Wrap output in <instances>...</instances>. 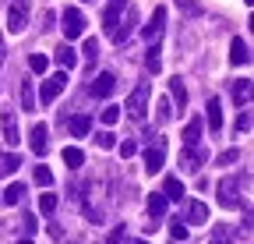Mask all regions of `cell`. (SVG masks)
<instances>
[{
    "instance_id": "obj_1",
    "label": "cell",
    "mask_w": 254,
    "mask_h": 244,
    "mask_svg": "<svg viewBox=\"0 0 254 244\" xmlns=\"http://www.w3.org/2000/svg\"><path fill=\"white\" fill-rule=\"evenodd\" d=\"M127 117H131V120H145V110H148V81H141L138 88H134V92L131 96H127Z\"/></svg>"
},
{
    "instance_id": "obj_2",
    "label": "cell",
    "mask_w": 254,
    "mask_h": 244,
    "mask_svg": "<svg viewBox=\"0 0 254 244\" xmlns=\"http://www.w3.org/2000/svg\"><path fill=\"white\" fill-rule=\"evenodd\" d=\"M60 28H64V39H78L81 32H85V14L78 11V7H67V11H64L60 14Z\"/></svg>"
},
{
    "instance_id": "obj_3",
    "label": "cell",
    "mask_w": 254,
    "mask_h": 244,
    "mask_svg": "<svg viewBox=\"0 0 254 244\" xmlns=\"http://www.w3.org/2000/svg\"><path fill=\"white\" fill-rule=\"evenodd\" d=\"M64 88H67V71H57V75H50L46 81H43V88H39V103L43 106H50Z\"/></svg>"
},
{
    "instance_id": "obj_4",
    "label": "cell",
    "mask_w": 254,
    "mask_h": 244,
    "mask_svg": "<svg viewBox=\"0 0 254 244\" xmlns=\"http://www.w3.org/2000/svg\"><path fill=\"white\" fill-rule=\"evenodd\" d=\"M28 7H32V0H11V11H7V28L18 36L25 32V25H28Z\"/></svg>"
},
{
    "instance_id": "obj_5",
    "label": "cell",
    "mask_w": 254,
    "mask_h": 244,
    "mask_svg": "<svg viewBox=\"0 0 254 244\" xmlns=\"http://www.w3.org/2000/svg\"><path fill=\"white\" fill-rule=\"evenodd\" d=\"M240 191H237V177H222L219 180V205L222 209H237Z\"/></svg>"
},
{
    "instance_id": "obj_6",
    "label": "cell",
    "mask_w": 254,
    "mask_h": 244,
    "mask_svg": "<svg viewBox=\"0 0 254 244\" xmlns=\"http://www.w3.org/2000/svg\"><path fill=\"white\" fill-rule=\"evenodd\" d=\"M134 25H138V7H127V21H124V25H117V28H113V32H110V39H113V43H120V46H124V43H127V39H131V32H134Z\"/></svg>"
},
{
    "instance_id": "obj_7",
    "label": "cell",
    "mask_w": 254,
    "mask_h": 244,
    "mask_svg": "<svg viewBox=\"0 0 254 244\" xmlns=\"http://www.w3.org/2000/svg\"><path fill=\"white\" fill-rule=\"evenodd\" d=\"M88 92H92L95 99H106V96H113V92H117V78H113L110 71H103L99 78H95V81L88 85Z\"/></svg>"
},
{
    "instance_id": "obj_8",
    "label": "cell",
    "mask_w": 254,
    "mask_h": 244,
    "mask_svg": "<svg viewBox=\"0 0 254 244\" xmlns=\"http://www.w3.org/2000/svg\"><path fill=\"white\" fill-rule=\"evenodd\" d=\"M163 25H166V7H155V11H152V21L141 28L145 39H148V43H159V36H163Z\"/></svg>"
},
{
    "instance_id": "obj_9",
    "label": "cell",
    "mask_w": 254,
    "mask_h": 244,
    "mask_svg": "<svg viewBox=\"0 0 254 244\" xmlns=\"http://www.w3.org/2000/svg\"><path fill=\"white\" fill-rule=\"evenodd\" d=\"M28 142H32V152L43 156V152L50 149V128H46V124H36V128L28 131Z\"/></svg>"
},
{
    "instance_id": "obj_10",
    "label": "cell",
    "mask_w": 254,
    "mask_h": 244,
    "mask_svg": "<svg viewBox=\"0 0 254 244\" xmlns=\"http://www.w3.org/2000/svg\"><path fill=\"white\" fill-rule=\"evenodd\" d=\"M208 156L205 152H198V145H184V156H180V170H201Z\"/></svg>"
},
{
    "instance_id": "obj_11",
    "label": "cell",
    "mask_w": 254,
    "mask_h": 244,
    "mask_svg": "<svg viewBox=\"0 0 254 244\" xmlns=\"http://www.w3.org/2000/svg\"><path fill=\"white\" fill-rule=\"evenodd\" d=\"M53 60H57V64H60L64 71H71V68H78V53H74V46H71V43H64V46H57Z\"/></svg>"
},
{
    "instance_id": "obj_12",
    "label": "cell",
    "mask_w": 254,
    "mask_h": 244,
    "mask_svg": "<svg viewBox=\"0 0 254 244\" xmlns=\"http://www.w3.org/2000/svg\"><path fill=\"white\" fill-rule=\"evenodd\" d=\"M145 170H148V173H155V170H163V138L155 142V149H152V145L145 149Z\"/></svg>"
},
{
    "instance_id": "obj_13",
    "label": "cell",
    "mask_w": 254,
    "mask_h": 244,
    "mask_svg": "<svg viewBox=\"0 0 254 244\" xmlns=\"http://www.w3.org/2000/svg\"><path fill=\"white\" fill-rule=\"evenodd\" d=\"M0 128H4V142L14 149L21 138H18V120H14V113H4V117H0Z\"/></svg>"
},
{
    "instance_id": "obj_14",
    "label": "cell",
    "mask_w": 254,
    "mask_h": 244,
    "mask_svg": "<svg viewBox=\"0 0 254 244\" xmlns=\"http://www.w3.org/2000/svg\"><path fill=\"white\" fill-rule=\"evenodd\" d=\"M163 195H166V202H180V198L187 195L184 180H180V177H166V184H163Z\"/></svg>"
},
{
    "instance_id": "obj_15",
    "label": "cell",
    "mask_w": 254,
    "mask_h": 244,
    "mask_svg": "<svg viewBox=\"0 0 254 244\" xmlns=\"http://www.w3.org/2000/svg\"><path fill=\"white\" fill-rule=\"evenodd\" d=\"M163 212H166V195L152 191L148 195V220H163Z\"/></svg>"
},
{
    "instance_id": "obj_16",
    "label": "cell",
    "mask_w": 254,
    "mask_h": 244,
    "mask_svg": "<svg viewBox=\"0 0 254 244\" xmlns=\"http://www.w3.org/2000/svg\"><path fill=\"white\" fill-rule=\"evenodd\" d=\"M120 4H124V0H113V4L103 11V28H106V32H113V28L120 25Z\"/></svg>"
},
{
    "instance_id": "obj_17",
    "label": "cell",
    "mask_w": 254,
    "mask_h": 244,
    "mask_svg": "<svg viewBox=\"0 0 254 244\" xmlns=\"http://www.w3.org/2000/svg\"><path fill=\"white\" fill-rule=\"evenodd\" d=\"M230 60H233V64H251V50H247L244 39H233L230 43Z\"/></svg>"
},
{
    "instance_id": "obj_18",
    "label": "cell",
    "mask_w": 254,
    "mask_h": 244,
    "mask_svg": "<svg viewBox=\"0 0 254 244\" xmlns=\"http://www.w3.org/2000/svg\"><path fill=\"white\" fill-rule=\"evenodd\" d=\"M67 128H71L74 138H85L88 128H92V117H88V113H78V117H71V124H67Z\"/></svg>"
},
{
    "instance_id": "obj_19",
    "label": "cell",
    "mask_w": 254,
    "mask_h": 244,
    "mask_svg": "<svg viewBox=\"0 0 254 244\" xmlns=\"http://www.w3.org/2000/svg\"><path fill=\"white\" fill-rule=\"evenodd\" d=\"M205 110H208V128H212V131H219V128H222V103L212 96Z\"/></svg>"
},
{
    "instance_id": "obj_20",
    "label": "cell",
    "mask_w": 254,
    "mask_h": 244,
    "mask_svg": "<svg viewBox=\"0 0 254 244\" xmlns=\"http://www.w3.org/2000/svg\"><path fill=\"white\" fill-rule=\"evenodd\" d=\"M81 163H85V152L81 149H74V145L64 149V166H67V170H78Z\"/></svg>"
},
{
    "instance_id": "obj_21",
    "label": "cell",
    "mask_w": 254,
    "mask_h": 244,
    "mask_svg": "<svg viewBox=\"0 0 254 244\" xmlns=\"http://www.w3.org/2000/svg\"><path fill=\"white\" fill-rule=\"evenodd\" d=\"M187 220H190V223H208V205H205V202H190Z\"/></svg>"
},
{
    "instance_id": "obj_22",
    "label": "cell",
    "mask_w": 254,
    "mask_h": 244,
    "mask_svg": "<svg viewBox=\"0 0 254 244\" xmlns=\"http://www.w3.org/2000/svg\"><path fill=\"white\" fill-rule=\"evenodd\" d=\"M170 96H173V103H177L180 110L187 106V88H184V81H180V78H173V81H170Z\"/></svg>"
},
{
    "instance_id": "obj_23",
    "label": "cell",
    "mask_w": 254,
    "mask_h": 244,
    "mask_svg": "<svg viewBox=\"0 0 254 244\" xmlns=\"http://www.w3.org/2000/svg\"><path fill=\"white\" fill-rule=\"evenodd\" d=\"M21 110H36V88H32V81H21Z\"/></svg>"
},
{
    "instance_id": "obj_24",
    "label": "cell",
    "mask_w": 254,
    "mask_h": 244,
    "mask_svg": "<svg viewBox=\"0 0 254 244\" xmlns=\"http://www.w3.org/2000/svg\"><path fill=\"white\" fill-rule=\"evenodd\" d=\"M201 142V120H190L184 128V145H198Z\"/></svg>"
},
{
    "instance_id": "obj_25",
    "label": "cell",
    "mask_w": 254,
    "mask_h": 244,
    "mask_svg": "<svg viewBox=\"0 0 254 244\" xmlns=\"http://www.w3.org/2000/svg\"><path fill=\"white\" fill-rule=\"evenodd\" d=\"M0 198H4L7 205H18V202L25 198V184H18V180H14V184H7V191L0 195Z\"/></svg>"
},
{
    "instance_id": "obj_26",
    "label": "cell",
    "mask_w": 254,
    "mask_h": 244,
    "mask_svg": "<svg viewBox=\"0 0 254 244\" xmlns=\"http://www.w3.org/2000/svg\"><path fill=\"white\" fill-rule=\"evenodd\" d=\"M233 99H237V103H247V99H251V78L233 81Z\"/></svg>"
},
{
    "instance_id": "obj_27",
    "label": "cell",
    "mask_w": 254,
    "mask_h": 244,
    "mask_svg": "<svg viewBox=\"0 0 254 244\" xmlns=\"http://www.w3.org/2000/svg\"><path fill=\"white\" fill-rule=\"evenodd\" d=\"M18 166H21V160L14 156V152H11V156H0V177H11Z\"/></svg>"
},
{
    "instance_id": "obj_28",
    "label": "cell",
    "mask_w": 254,
    "mask_h": 244,
    "mask_svg": "<svg viewBox=\"0 0 254 244\" xmlns=\"http://www.w3.org/2000/svg\"><path fill=\"white\" fill-rule=\"evenodd\" d=\"M145 64H148V71H152V75L163 71V60H159V43H152V50H148V57H145Z\"/></svg>"
},
{
    "instance_id": "obj_29",
    "label": "cell",
    "mask_w": 254,
    "mask_h": 244,
    "mask_svg": "<svg viewBox=\"0 0 254 244\" xmlns=\"http://www.w3.org/2000/svg\"><path fill=\"white\" fill-rule=\"evenodd\" d=\"M177 7H180V11H184V14H190V18H198V14H201V11H205V7H201V4H198V0H177Z\"/></svg>"
},
{
    "instance_id": "obj_30",
    "label": "cell",
    "mask_w": 254,
    "mask_h": 244,
    "mask_svg": "<svg viewBox=\"0 0 254 244\" xmlns=\"http://www.w3.org/2000/svg\"><path fill=\"white\" fill-rule=\"evenodd\" d=\"M39 212L43 216H53L57 212V195H39Z\"/></svg>"
},
{
    "instance_id": "obj_31",
    "label": "cell",
    "mask_w": 254,
    "mask_h": 244,
    "mask_svg": "<svg viewBox=\"0 0 254 244\" xmlns=\"http://www.w3.org/2000/svg\"><path fill=\"white\" fill-rule=\"evenodd\" d=\"M36 184H39V188H50V184H53V173H50V166H43V163L36 166Z\"/></svg>"
},
{
    "instance_id": "obj_32",
    "label": "cell",
    "mask_w": 254,
    "mask_h": 244,
    "mask_svg": "<svg viewBox=\"0 0 254 244\" xmlns=\"http://www.w3.org/2000/svg\"><path fill=\"white\" fill-rule=\"evenodd\" d=\"M28 68H32V71H36V75H43V71L50 68V60H46L43 53H32V57H28Z\"/></svg>"
},
{
    "instance_id": "obj_33",
    "label": "cell",
    "mask_w": 254,
    "mask_h": 244,
    "mask_svg": "<svg viewBox=\"0 0 254 244\" xmlns=\"http://www.w3.org/2000/svg\"><path fill=\"white\" fill-rule=\"evenodd\" d=\"M99 117H103V124H106V128H113L117 120H120V106H106V110H103Z\"/></svg>"
},
{
    "instance_id": "obj_34",
    "label": "cell",
    "mask_w": 254,
    "mask_h": 244,
    "mask_svg": "<svg viewBox=\"0 0 254 244\" xmlns=\"http://www.w3.org/2000/svg\"><path fill=\"white\" fill-rule=\"evenodd\" d=\"M95 145H99V149H113L117 145V135L113 131H99V135H95Z\"/></svg>"
},
{
    "instance_id": "obj_35",
    "label": "cell",
    "mask_w": 254,
    "mask_h": 244,
    "mask_svg": "<svg viewBox=\"0 0 254 244\" xmlns=\"http://www.w3.org/2000/svg\"><path fill=\"white\" fill-rule=\"evenodd\" d=\"M155 110H159V124H166V120L173 117V106H170V99H159V106H155Z\"/></svg>"
},
{
    "instance_id": "obj_36",
    "label": "cell",
    "mask_w": 254,
    "mask_h": 244,
    "mask_svg": "<svg viewBox=\"0 0 254 244\" xmlns=\"http://www.w3.org/2000/svg\"><path fill=\"white\" fill-rule=\"evenodd\" d=\"M237 160H240V152H237V149H226L215 163H219V166H230V163H237Z\"/></svg>"
},
{
    "instance_id": "obj_37",
    "label": "cell",
    "mask_w": 254,
    "mask_h": 244,
    "mask_svg": "<svg viewBox=\"0 0 254 244\" xmlns=\"http://www.w3.org/2000/svg\"><path fill=\"white\" fill-rule=\"evenodd\" d=\"M85 60H95V57H99V43H95V39H85Z\"/></svg>"
},
{
    "instance_id": "obj_38",
    "label": "cell",
    "mask_w": 254,
    "mask_h": 244,
    "mask_svg": "<svg viewBox=\"0 0 254 244\" xmlns=\"http://www.w3.org/2000/svg\"><path fill=\"white\" fill-rule=\"evenodd\" d=\"M134 152H138V145H134V142H120V156H124V160H131Z\"/></svg>"
},
{
    "instance_id": "obj_39",
    "label": "cell",
    "mask_w": 254,
    "mask_h": 244,
    "mask_svg": "<svg viewBox=\"0 0 254 244\" xmlns=\"http://www.w3.org/2000/svg\"><path fill=\"white\" fill-rule=\"evenodd\" d=\"M237 128H240V131H244V135H247V131H251V113H247V110H244V113H240V117H237Z\"/></svg>"
},
{
    "instance_id": "obj_40",
    "label": "cell",
    "mask_w": 254,
    "mask_h": 244,
    "mask_svg": "<svg viewBox=\"0 0 254 244\" xmlns=\"http://www.w3.org/2000/svg\"><path fill=\"white\" fill-rule=\"evenodd\" d=\"M170 234H173V237H177V241H184V237H187V227H180V220H177V223H173V227H170Z\"/></svg>"
},
{
    "instance_id": "obj_41",
    "label": "cell",
    "mask_w": 254,
    "mask_h": 244,
    "mask_svg": "<svg viewBox=\"0 0 254 244\" xmlns=\"http://www.w3.org/2000/svg\"><path fill=\"white\" fill-rule=\"evenodd\" d=\"M85 216H88L92 223H99V220H103V212H99V209H92V205H85Z\"/></svg>"
},
{
    "instance_id": "obj_42",
    "label": "cell",
    "mask_w": 254,
    "mask_h": 244,
    "mask_svg": "<svg viewBox=\"0 0 254 244\" xmlns=\"http://www.w3.org/2000/svg\"><path fill=\"white\" fill-rule=\"evenodd\" d=\"M120 241H124V227H117V230L110 234V244H120Z\"/></svg>"
},
{
    "instance_id": "obj_43",
    "label": "cell",
    "mask_w": 254,
    "mask_h": 244,
    "mask_svg": "<svg viewBox=\"0 0 254 244\" xmlns=\"http://www.w3.org/2000/svg\"><path fill=\"white\" fill-rule=\"evenodd\" d=\"M50 237H53V241H60V237H64V230H60L57 223H50Z\"/></svg>"
},
{
    "instance_id": "obj_44",
    "label": "cell",
    "mask_w": 254,
    "mask_h": 244,
    "mask_svg": "<svg viewBox=\"0 0 254 244\" xmlns=\"http://www.w3.org/2000/svg\"><path fill=\"white\" fill-rule=\"evenodd\" d=\"M212 244H226V234H212Z\"/></svg>"
},
{
    "instance_id": "obj_45",
    "label": "cell",
    "mask_w": 254,
    "mask_h": 244,
    "mask_svg": "<svg viewBox=\"0 0 254 244\" xmlns=\"http://www.w3.org/2000/svg\"><path fill=\"white\" fill-rule=\"evenodd\" d=\"M0 64H4V36H0Z\"/></svg>"
},
{
    "instance_id": "obj_46",
    "label": "cell",
    "mask_w": 254,
    "mask_h": 244,
    "mask_svg": "<svg viewBox=\"0 0 254 244\" xmlns=\"http://www.w3.org/2000/svg\"><path fill=\"white\" fill-rule=\"evenodd\" d=\"M18 244H32V241H28V237H25V241H18Z\"/></svg>"
},
{
    "instance_id": "obj_47",
    "label": "cell",
    "mask_w": 254,
    "mask_h": 244,
    "mask_svg": "<svg viewBox=\"0 0 254 244\" xmlns=\"http://www.w3.org/2000/svg\"><path fill=\"white\" fill-rule=\"evenodd\" d=\"M131 244H145V241H131Z\"/></svg>"
}]
</instances>
